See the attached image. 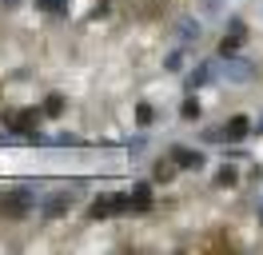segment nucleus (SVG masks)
<instances>
[{
  "label": "nucleus",
  "mask_w": 263,
  "mask_h": 255,
  "mask_svg": "<svg viewBox=\"0 0 263 255\" xmlns=\"http://www.w3.org/2000/svg\"><path fill=\"white\" fill-rule=\"evenodd\" d=\"M40 195H44V184H40V179L4 188L0 191V215H4V220H28V215H36V207H40Z\"/></svg>",
  "instance_id": "1"
},
{
  "label": "nucleus",
  "mask_w": 263,
  "mask_h": 255,
  "mask_svg": "<svg viewBox=\"0 0 263 255\" xmlns=\"http://www.w3.org/2000/svg\"><path fill=\"white\" fill-rule=\"evenodd\" d=\"M76 204H80V195H76V188H72V184L52 188V191H44V195H40L36 220H40V223H60V220H68V215L76 211Z\"/></svg>",
  "instance_id": "2"
},
{
  "label": "nucleus",
  "mask_w": 263,
  "mask_h": 255,
  "mask_svg": "<svg viewBox=\"0 0 263 255\" xmlns=\"http://www.w3.org/2000/svg\"><path fill=\"white\" fill-rule=\"evenodd\" d=\"M40 120H44L40 104H12V108L0 112V124L12 128V132H16V136H24V140H28L36 128H40Z\"/></svg>",
  "instance_id": "3"
},
{
  "label": "nucleus",
  "mask_w": 263,
  "mask_h": 255,
  "mask_svg": "<svg viewBox=\"0 0 263 255\" xmlns=\"http://www.w3.org/2000/svg\"><path fill=\"white\" fill-rule=\"evenodd\" d=\"M219 80L231 84V88H251L259 80V64L247 60V56H228V60L219 64Z\"/></svg>",
  "instance_id": "4"
},
{
  "label": "nucleus",
  "mask_w": 263,
  "mask_h": 255,
  "mask_svg": "<svg viewBox=\"0 0 263 255\" xmlns=\"http://www.w3.org/2000/svg\"><path fill=\"white\" fill-rule=\"evenodd\" d=\"M219 56H203V60H196V68L187 72V80H183V92H199V88H208V84H215L219 80Z\"/></svg>",
  "instance_id": "5"
},
{
  "label": "nucleus",
  "mask_w": 263,
  "mask_h": 255,
  "mask_svg": "<svg viewBox=\"0 0 263 255\" xmlns=\"http://www.w3.org/2000/svg\"><path fill=\"white\" fill-rule=\"evenodd\" d=\"M167 156L180 163V172H203L208 168V152L203 148H187V143H172Z\"/></svg>",
  "instance_id": "6"
},
{
  "label": "nucleus",
  "mask_w": 263,
  "mask_h": 255,
  "mask_svg": "<svg viewBox=\"0 0 263 255\" xmlns=\"http://www.w3.org/2000/svg\"><path fill=\"white\" fill-rule=\"evenodd\" d=\"M132 215H148L156 207V179H132Z\"/></svg>",
  "instance_id": "7"
},
{
  "label": "nucleus",
  "mask_w": 263,
  "mask_h": 255,
  "mask_svg": "<svg viewBox=\"0 0 263 255\" xmlns=\"http://www.w3.org/2000/svg\"><path fill=\"white\" fill-rule=\"evenodd\" d=\"M172 36H176V40H180V44H199V40H203V20H199V16H176V20H172Z\"/></svg>",
  "instance_id": "8"
},
{
  "label": "nucleus",
  "mask_w": 263,
  "mask_h": 255,
  "mask_svg": "<svg viewBox=\"0 0 263 255\" xmlns=\"http://www.w3.org/2000/svg\"><path fill=\"white\" fill-rule=\"evenodd\" d=\"M247 136H255V120H251L247 112L228 116V124H223V143H243Z\"/></svg>",
  "instance_id": "9"
},
{
  "label": "nucleus",
  "mask_w": 263,
  "mask_h": 255,
  "mask_svg": "<svg viewBox=\"0 0 263 255\" xmlns=\"http://www.w3.org/2000/svg\"><path fill=\"white\" fill-rule=\"evenodd\" d=\"M88 220L92 223L112 220V191H96V195L88 199Z\"/></svg>",
  "instance_id": "10"
},
{
  "label": "nucleus",
  "mask_w": 263,
  "mask_h": 255,
  "mask_svg": "<svg viewBox=\"0 0 263 255\" xmlns=\"http://www.w3.org/2000/svg\"><path fill=\"white\" fill-rule=\"evenodd\" d=\"M40 112H44V120H60L68 112V96L64 92H48L44 100H40Z\"/></svg>",
  "instance_id": "11"
},
{
  "label": "nucleus",
  "mask_w": 263,
  "mask_h": 255,
  "mask_svg": "<svg viewBox=\"0 0 263 255\" xmlns=\"http://www.w3.org/2000/svg\"><path fill=\"white\" fill-rule=\"evenodd\" d=\"M176 175H180V163H176L172 156H160L156 163H152V179H156V184H172Z\"/></svg>",
  "instance_id": "12"
},
{
  "label": "nucleus",
  "mask_w": 263,
  "mask_h": 255,
  "mask_svg": "<svg viewBox=\"0 0 263 255\" xmlns=\"http://www.w3.org/2000/svg\"><path fill=\"white\" fill-rule=\"evenodd\" d=\"M180 120H183V124H199V120H203V104L196 100V92H183V100H180Z\"/></svg>",
  "instance_id": "13"
},
{
  "label": "nucleus",
  "mask_w": 263,
  "mask_h": 255,
  "mask_svg": "<svg viewBox=\"0 0 263 255\" xmlns=\"http://www.w3.org/2000/svg\"><path fill=\"white\" fill-rule=\"evenodd\" d=\"M132 120H136V128H144V132H148V128L160 120V112L152 108L148 100H136V104H132Z\"/></svg>",
  "instance_id": "14"
},
{
  "label": "nucleus",
  "mask_w": 263,
  "mask_h": 255,
  "mask_svg": "<svg viewBox=\"0 0 263 255\" xmlns=\"http://www.w3.org/2000/svg\"><path fill=\"white\" fill-rule=\"evenodd\" d=\"M36 12L44 16H56V20H68V12H72V0H32Z\"/></svg>",
  "instance_id": "15"
},
{
  "label": "nucleus",
  "mask_w": 263,
  "mask_h": 255,
  "mask_svg": "<svg viewBox=\"0 0 263 255\" xmlns=\"http://www.w3.org/2000/svg\"><path fill=\"white\" fill-rule=\"evenodd\" d=\"M223 36H231V40H239V44H247L251 36H247V20L239 12H231L228 20H223Z\"/></svg>",
  "instance_id": "16"
},
{
  "label": "nucleus",
  "mask_w": 263,
  "mask_h": 255,
  "mask_svg": "<svg viewBox=\"0 0 263 255\" xmlns=\"http://www.w3.org/2000/svg\"><path fill=\"white\" fill-rule=\"evenodd\" d=\"M187 52H192V48H187V44L172 48V52H167V56H164V72H172V76H176V72H183V64H187Z\"/></svg>",
  "instance_id": "17"
},
{
  "label": "nucleus",
  "mask_w": 263,
  "mask_h": 255,
  "mask_svg": "<svg viewBox=\"0 0 263 255\" xmlns=\"http://www.w3.org/2000/svg\"><path fill=\"white\" fill-rule=\"evenodd\" d=\"M215 188H239V168L235 163H219V172H215Z\"/></svg>",
  "instance_id": "18"
},
{
  "label": "nucleus",
  "mask_w": 263,
  "mask_h": 255,
  "mask_svg": "<svg viewBox=\"0 0 263 255\" xmlns=\"http://www.w3.org/2000/svg\"><path fill=\"white\" fill-rule=\"evenodd\" d=\"M124 152H128L132 159H136V156H144V152H148V132H144V128H136V136L124 143Z\"/></svg>",
  "instance_id": "19"
},
{
  "label": "nucleus",
  "mask_w": 263,
  "mask_h": 255,
  "mask_svg": "<svg viewBox=\"0 0 263 255\" xmlns=\"http://www.w3.org/2000/svg\"><path fill=\"white\" fill-rule=\"evenodd\" d=\"M199 143H203V148H212V143H223V124H208V128H199Z\"/></svg>",
  "instance_id": "20"
},
{
  "label": "nucleus",
  "mask_w": 263,
  "mask_h": 255,
  "mask_svg": "<svg viewBox=\"0 0 263 255\" xmlns=\"http://www.w3.org/2000/svg\"><path fill=\"white\" fill-rule=\"evenodd\" d=\"M239 52H243V44H239V40H231V36H223V40L215 44V56H219V60H228V56H239Z\"/></svg>",
  "instance_id": "21"
},
{
  "label": "nucleus",
  "mask_w": 263,
  "mask_h": 255,
  "mask_svg": "<svg viewBox=\"0 0 263 255\" xmlns=\"http://www.w3.org/2000/svg\"><path fill=\"white\" fill-rule=\"evenodd\" d=\"M80 136H76V132H56V136H52V148H80Z\"/></svg>",
  "instance_id": "22"
},
{
  "label": "nucleus",
  "mask_w": 263,
  "mask_h": 255,
  "mask_svg": "<svg viewBox=\"0 0 263 255\" xmlns=\"http://www.w3.org/2000/svg\"><path fill=\"white\" fill-rule=\"evenodd\" d=\"M219 4H223V0H199V12L203 16H219Z\"/></svg>",
  "instance_id": "23"
},
{
  "label": "nucleus",
  "mask_w": 263,
  "mask_h": 255,
  "mask_svg": "<svg viewBox=\"0 0 263 255\" xmlns=\"http://www.w3.org/2000/svg\"><path fill=\"white\" fill-rule=\"evenodd\" d=\"M0 8H8V12H12V8H20V0H0Z\"/></svg>",
  "instance_id": "24"
},
{
  "label": "nucleus",
  "mask_w": 263,
  "mask_h": 255,
  "mask_svg": "<svg viewBox=\"0 0 263 255\" xmlns=\"http://www.w3.org/2000/svg\"><path fill=\"white\" fill-rule=\"evenodd\" d=\"M255 220L263 223V195H259V204H255Z\"/></svg>",
  "instance_id": "25"
},
{
  "label": "nucleus",
  "mask_w": 263,
  "mask_h": 255,
  "mask_svg": "<svg viewBox=\"0 0 263 255\" xmlns=\"http://www.w3.org/2000/svg\"><path fill=\"white\" fill-rule=\"evenodd\" d=\"M255 136H263V112H259V120H255Z\"/></svg>",
  "instance_id": "26"
}]
</instances>
